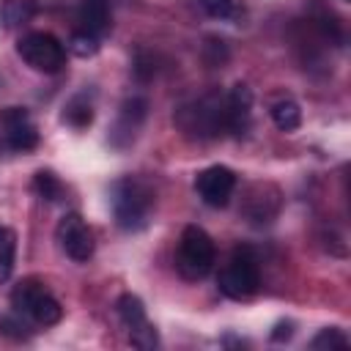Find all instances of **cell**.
I'll return each mask as SVG.
<instances>
[{"label": "cell", "instance_id": "24", "mask_svg": "<svg viewBox=\"0 0 351 351\" xmlns=\"http://www.w3.org/2000/svg\"><path fill=\"white\" fill-rule=\"evenodd\" d=\"M5 236H8V228H3V225H0V241H3Z\"/></svg>", "mask_w": 351, "mask_h": 351}, {"label": "cell", "instance_id": "18", "mask_svg": "<svg viewBox=\"0 0 351 351\" xmlns=\"http://www.w3.org/2000/svg\"><path fill=\"white\" fill-rule=\"evenodd\" d=\"M14 261H16V236H14V230H8V236L0 241V282L11 280Z\"/></svg>", "mask_w": 351, "mask_h": 351}, {"label": "cell", "instance_id": "20", "mask_svg": "<svg viewBox=\"0 0 351 351\" xmlns=\"http://www.w3.org/2000/svg\"><path fill=\"white\" fill-rule=\"evenodd\" d=\"M200 5L214 19H230L236 14V0H200Z\"/></svg>", "mask_w": 351, "mask_h": 351}, {"label": "cell", "instance_id": "11", "mask_svg": "<svg viewBox=\"0 0 351 351\" xmlns=\"http://www.w3.org/2000/svg\"><path fill=\"white\" fill-rule=\"evenodd\" d=\"M145 115H148V101H145L143 96L126 99V101L121 104L118 121H115V126H112V132H110V143H112L115 148H126L129 143H134V137H137V132H140Z\"/></svg>", "mask_w": 351, "mask_h": 351}, {"label": "cell", "instance_id": "5", "mask_svg": "<svg viewBox=\"0 0 351 351\" xmlns=\"http://www.w3.org/2000/svg\"><path fill=\"white\" fill-rule=\"evenodd\" d=\"M261 285V263L250 247H236L219 271V291L230 299H250Z\"/></svg>", "mask_w": 351, "mask_h": 351}, {"label": "cell", "instance_id": "17", "mask_svg": "<svg viewBox=\"0 0 351 351\" xmlns=\"http://www.w3.org/2000/svg\"><path fill=\"white\" fill-rule=\"evenodd\" d=\"M33 189H36V195H38L41 200H47V203L60 200V192H63L58 176L49 173V170H38V173H36V178H33Z\"/></svg>", "mask_w": 351, "mask_h": 351}, {"label": "cell", "instance_id": "19", "mask_svg": "<svg viewBox=\"0 0 351 351\" xmlns=\"http://www.w3.org/2000/svg\"><path fill=\"white\" fill-rule=\"evenodd\" d=\"M348 346V337H346V332L343 329H337V326H326V329H321L313 340H310V348H346Z\"/></svg>", "mask_w": 351, "mask_h": 351}, {"label": "cell", "instance_id": "2", "mask_svg": "<svg viewBox=\"0 0 351 351\" xmlns=\"http://www.w3.org/2000/svg\"><path fill=\"white\" fill-rule=\"evenodd\" d=\"M176 123L197 140H211L228 132V118H225V96L208 93L192 104H184L176 110Z\"/></svg>", "mask_w": 351, "mask_h": 351}, {"label": "cell", "instance_id": "14", "mask_svg": "<svg viewBox=\"0 0 351 351\" xmlns=\"http://www.w3.org/2000/svg\"><path fill=\"white\" fill-rule=\"evenodd\" d=\"M38 11V0H3L0 3V22L5 27H19L30 22Z\"/></svg>", "mask_w": 351, "mask_h": 351}, {"label": "cell", "instance_id": "22", "mask_svg": "<svg viewBox=\"0 0 351 351\" xmlns=\"http://www.w3.org/2000/svg\"><path fill=\"white\" fill-rule=\"evenodd\" d=\"M27 324L22 321V318H16V315H3L0 318V335H5V337H14V340H22V337H27Z\"/></svg>", "mask_w": 351, "mask_h": 351}, {"label": "cell", "instance_id": "15", "mask_svg": "<svg viewBox=\"0 0 351 351\" xmlns=\"http://www.w3.org/2000/svg\"><path fill=\"white\" fill-rule=\"evenodd\" d=\"M271 121H274V126H277L280 132H293V129H299V123H302V110H299L296 101L280 99V101L271 107Z\"/></svg>", "mask_w": 351, "mask_h": 351}, {"label": "cell", "instance_id": "3", "mask_svg": "<svg viewBox=\"0 0 351 351\" xmlns=\"http://www.w3.org/2000/svg\"><path fill=\"white\" fill-rule=\"evenodd\" d=\"M11 304L19 315H27L33 324L38 326H55L63 318V307L60 302L44 288L41 280L36 277H25L14 285L11 291Z\"/></svg>", "mask_w": 351, "mask_h": 351}, {"label": "cell", "instance_id": "4", "mask_svg": "<svg viewBox=\"0 0 351 351\" xmlns=\"http://www.w3.org/2000/svg\"><path fill=\"white\" fill-rule=\"evenodd\" d=\"M214 261H217V250L211 236L197 225H186L178 241V255H176V266L181 277L203 280L214 269Z\"/></svg>", "mask_w": 351, "mask_h": 351}, {"label": "cell", "instance_id": "23", "mask_svg": "<svg viewBox=\"0 0 351 351\" xmlns=\"http://www.w3.org/2000/svg\"><path fill=\"white\" fill-rule=\"evenodd\" d=\"M274 340H282V337H291V324H277V332H271Z\"/></svg>", "mask_w": 351, "mask_h": 351}, {"label": "cell", "instance_id": "13", "mask_svg": "<svg viewBox=\"0 0 351 351\" xmlns=\"http://www.w3.org/2000/svg\"><path fill=\"white\" fill-rule=\"evenodd\" d=\"M80 25H82V33L101 38L112 25L110 3L107 0H80Z\"/></svg>", "mask_w": 351, "mask_h": 351}, {"label": "cell", "instance_id": "7", "mask_svg": "<svg viewBox=\"0 0 351 351\" xmlns=\"http://www.w3.org/2000/svg\"><path fill=\"white\" fill-rule=\"evenodd\" d=\"M55 239L60 244V250L77 261V263H85L93 250H96V241H93V230L88 228V222L77 214V211H69L60 217L58 228H55Z\"/></svg>", "mask_w": 351, "mask_h": 351}, {"label": "cell", "instance_id": "10", "mask_svg": "<svg viewBox=\"0 0 351 351\" xmlns=\"http://www.w3.org/2000/svg\"><path fill=\"white\" fill-rule=\"evenodd\" d=\"M0 123L5 129V143L14 151H33L38 145V132L25 107H5L0 112Z\"/></svg>", "mask_w": 351, "mask_h": 351}, {"label": "cell", "instance_id": "6", "mask_svg": "<svg viewBox=\"0 0 351 351\" xmlns=\"http://www.w3.org/2000/svg\"><path fill=\"white\" fill-rule=\"evenodd\" d=\"M16 52L30 69L44 71V74H55L66 63V47L52 33H44V30L22 36L16 44Z\"/></svg>", "mask_w": 351, "mask_h": 351}, {"label": "cell", "instance_id": "12", "mask_svg": "<svg viewBox=\"0 0 351 351\" xmlns=\"http://www.w3.org/2000/svg\"><path fill=\"white\" fill-rule=\"evenodd\" d=\"M250 115H252V93L247 85L236 82L233 90L225 96V118H228V132L244 134L250 129Z\"/></svg>", "mask_w": 351, "mask_h": 351}, {"label": "cell", "instance_id": "1", "mask_svg": "<svg viewBox=\"0 0 351 351\" xmlns=\"http://www.w3.org/2000/svg\"><path fill=\"white\" fill-rule=\"evenodd\" d=\"M154 189L140 178H121L112 184V217L123 230H140L148 225L154 208Z\"/></svg>", "mask_w": 351, "mask_h": 351}, {"label": "cell", "instance_id": "16", "mask_svg": "<svg viewBox=\"0 0 351 351\" xmlns=\"http://www.w3.org/2000/svg\"><path fill=\"white\" fill-rule=\"evenodd\" d=\"M63 121L71 123V126H77V129L88 126V123L93 121V107H90V101H88L85 96H74V99L63 107Z\"/></svg>", "mask_w": 351, "mask_h": 351}, {"label": "cell", "instance_id": "21", "mask_svg": "<svg viewBox=\"0 0 351 351\" xmlns=\"http://www.w3.org/2000/svg\"><path fill=\"white\" fill-rule=\"evenodd\" d=\"M96 49H99V38L90 36V33H77V36L71 38V52L80 55V58L96 55Z\"/></svg>", "mask_w": 351, "mask_h": 351}, {"label": "cell", "instance_id": "9", "mask_svg": "<svg viewBox=\"0 0 351 351\" xmlns=\"http://www.w3.org/2000/svg\"><path fill=\"white\" fill-rule=\"evenodd\" d=\"M195 189L200 195V200L211 208H222L228 206L233 189H236V173L225 165H211L203 173H197L195 178Z\"/></svg>", "mask_w": 351, "mask_h": 351}, {"label": "cell", "instance_id": "8", "mask_svg": "<svg viewBox=\"0 0 351 351\" xmlns=\"http://www.w3.org/2000/svg\"><path fill=\"white\" fill-rule=\"evenodd\" d=\"M118 315H121V324L126 326L129 332V343L134 348H156L159 346V337H156V329L151 326L148 315H145V307L140 302V296L134 293H123L118 299Z\"/></svg>", "mask_w": 351, "mask_h": 351}]
</instances>
